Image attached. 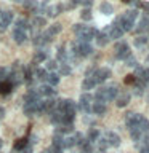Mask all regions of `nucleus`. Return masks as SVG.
<instances>
[{
  "instance_id": "8",
  "label": "nucleus",
  "mask_w": 149,
  "mask_h": 153,
  "mask_svg": "<svg viewBox=\"0 0 149 153\" xmlns=\"http://www.w3.org/2000/svg\"><path fill=\"white\" fill-rule=\"evenodd\" d=\"M108 33H109V38H114V40H117V38H120L123 35V29L120 27V24H119L117 19H115V21L109 26Z\"/></svg>"
},
{
  "instance_id": "13",
  "label": "nucleus",
  "mask_w": 149,
  "mask_h": 153,
  "mask_svg": "<svg viewBox=\"0 0 149 153\" xmlns=\"http://www.w3.org/2000/svg\"><path fill=\"white\" fill-rule=\"evenodd\" d=\"M108 30H109V26L106 27V29H103L101 32H98V35H96V43H98V46H106L109 43V33H108Z\"/></svg>"
},
{
  "instance_id": "52",
  "label": "nucleus",
  "mask_w": 149,
  "mask_h": 153,
  "mask_svg": "<svg viewBox=\"0 0 149 153\" xmlns=\"http://www.w3.org/2000/svg\"><path fill=\"white\" fill-rule=\"evenodd\" d=\"M14 2H23V0H14Z\"/></svg>"
},
{
  "instance_id": "40",
  "label": "nucleus",
  "mask_w": 149,
  "mask_h": 153,
  "mask_svg": "<svg viewBox=\"0 0 149 153\" xmlns=\"http://www.w3.org/2000/svg\"><path fill=\"white\" fill-rule=\"evenodd\" d=\"M125 85H135V81H136V78H135V75L133 74H130V75H127L125 76Z\"/></svg>"
},
{
  "instance_id": "44",
  "label": "nucleus",
  "mask_w": 149,
  "mask_h": 153,
  "mask_svg": "<svg viewBox=\"0 0 149 153\" xmlns=\"http://www.w3.org/2000/svg\"><path fill=\"white\" fill-rule=\"evenodd\" d=\"M141 7H143V10H144V11H146V13L149 14V2H146V3H143Z\"/></svg>"
},
{
  "instance_id": "7",
  "label": "nucleus",
  "mask_w": 149,
  "mask_h": 153,
  "mask_svg": "<svg viewBox=\"0 0 149 153\" xmlns=\"http://www.w3.org/2000/svg\"><path fill=\"white\" fill-rule=\"evenodd\" d=\"M91 100H93V97H91V94H88V93H84V94L80 96V99H79V108L84 113L91 112Z\"/></svg>"
},
{
  "instance_id": "12",
  "label": "nucleus",
  "mask_w": 149,
  "mask_h": 153,
  "mask_svg": "<svg viewBox=\"0 0 149 153\" xmlns=\"http://www.w3.org/2000/svg\"><path fill=\"white\" fill-rule=\"evenodd\" d=\"M62 11H64V5H62V3L50 5V7H47V10H45L47 16H50V18H55V16H58L59 13H62Z\"/></svg>"
},
{
  "instance_id": "18",
  "label": "nucleus",
  "mask_w": 149,
  "mask_h": 153,
  "mask_svg": "<svg viewBox=\"0 0 149 153\" xmlns=\"http://www.w3.org/2000/svg\"><path fill=\"white\" fill-rule=\"evenodd\" d=\"M61 29H62V26H61V24H58V22H56V24H51V26L47 29L45 35H47V37H48V38H50V40H51L53 37H55V35H58V33L61 32Z\"/></svg>"
},
{
  "instance_id": "27",
  "label": "nucleus",
  "mask_w": 149,
  "mask_h": 153,
  "mask_svg": "<svg viewBox=\"0 0 149 153\" xmlns=\"http://www.w3.org/2000/svg\"><path fill=\"white\" fill-rule=\"evenodd\" d=\"M47 53L43 51V50H40V51H37L35 54H34V59H32V62L34 64H43V62L47 61Z\"/></svg>"
},
{
  "instance_id": "35",
  "label": "nucleus",
  "mask_w": 149,
  "mask_h": 153,
  "mask_svg": "<svg viewBox=\"0 0 149 153\" xmlns=\"http://www.w3.org/2000/svg\"><path fill=\"white\" fill-rule=\"evenodd\" d=\"M62 145H64V148H72L75 145V139L74 136H66L64 140H62Z\"/></svg>"
},
{
  "instance_id": "19",
  "label": "nucleus",
  "mask_w": 149,
  "mask_h": 153,
  "mask_svg": "<svg viewBox=\"0 0 149 153\" xmlns=\"http://www.w3.org/2000/svg\"><path fill=\"white\" fill-rule=\"evenodd\" d=\"M32 43L35 46H43V45H47V43H50V38H48L45 33H37V35L32 38Z\"/></svg>"
},
{
  "instance_id": "29",
  "label": "nucleus",
  "mask_w": 149,
  "mask_h": 153,
  "mask_svg": "<svg viewBox=\"0 0 149 153\" xmlns=\"http://www.w3.org/2000/svg\"><path fill=\"white\" fill-rule=\"evenodd\" d=\"M56 59L59 61L61 64H66L67 62V51H66L64 46H59V50H58V53H56Z\"/></svg>"
},
{
  "instance_id": "42",
  "label": "nucleus",
  "mask_w": 149,
  "mask_h": 153,
  "mask_svg": "<svg viewBox=\"0 0 149 153\" xmlns=\"http://www.w3.org/2000/svg\"><path fill=\"white\" fill-rule=\"evenodd\" d=\"M7 75H8V72L5 67H0V81H3V80H7Z\"/></svg>"
},
{
  "instance_id": "15",
  "label": "nucleus",
  "mask_w": 149,
  "mask_h": 153,
  "mask_svg": "<svg viewBox=\"0 0 149 153\" xmlns=\"http://www.w3.org/2000/svg\"><path fill=\"white\" fill-rule=\"evenodd\" d=\"M91 72H93V70H88V72H87V76H85V80L82 81V89H85V91H88V89H93L95 86H96V81L93 80V76H91Z\"/></svg>"
},
{
  "instance_id": "20",
  "label": "nucleus",
  "mask_w": 149,
  "mask_h": 153,
  "mask_svg": "<svg viewBox=\"0 0 149 153\" xmlns=\"http://www.w3.org/2000/svg\"><path fill=\"white\" fill-rule=\"evenodd\" d=\"M59 83V75L56 74V72H50V74L47 75V80H45V85L51 86V88H55V86Z\"/></svg>"
},
{
  "instance_id": "48",
  "label": "nucleus",
  "mask_w": 149,
  "mask_h": 153,
  "mask_svg": "<svg viewBox=\"0 0 149 153\" xmlns=\"http://www.w3.org/2000/svg\"><path fill=\"white\" fill-rule=\"evenodd\" d=\"M122 2H123V3H130L132 0H122Z\"/></svg>"
},
{
  "instance_id": "25",
  "label": "nucleus",
  "mask_w": 149,
  "mask_h": 153,
  "mask_svg": "<svg viewBox=\"0 0 149 153\" xmlns=\"http://www.w3.org/2000/svg\"><path fill=\"white\" fill-rule=\"evenodd\" d=\"M101 137V134H99V131L98 129H95V128H91L90 131H88V134H87V140H88L90 143H95V142H98V139Z\"/></svg>"
},
{
  "instance_id": "34",
  "label": "nucleus",
  "mask_w": 149,
  "mask_h": 153,
  "mask_svg": "<svg viewBox=\"0 0 149 153\" xmlns=\"http://www.w3.org/2000/svg\"><path fill=\"white\" fill-rule=\"evenodd\" d=\"M27 29H31V24H27L26 19H18V21H16V30L27 32Z\"/></svg>"
},
{
  "instance_id": "17",
  "label": "nucleus",
  "mask_w": 149,
  "mask_h": 153,
  "mask_svg": "<svg viewBox=\"0 0 149 153\" xmlns=\"http://www.w3.org/2000/svg\"><path fill=\"white\" fill-rule=\"evenodd\" d=\"M106 110H108V107H106L104 102H98V100H96V102L91 104V112L95 115H104Z\"/></svg>"
},
{
  "instance_id": "43",
  "label": "nucleus",
  "mask_w": 149,
  "mask_h": 153,
  "mask_svg": "<svg viewBox=\"0 0 149 153\" xmlns=\"http://www.w3.org/2000/svg\"><path fill=\"white\" fill-rule=\"evenodd\" d=\"M19 153H32V145H31V143H27V145L24 147Z\"/></svg>"
},
{
  "instance_id": "33",
  "label": "nucleus",
  "mask_w": 149,
  "mask_h": 153,
  "mask_svg": "<svg viewBox=\"0 0 149 153\" xmlns=\"http://www.w3.org/2000/svg\"><path fill=\"white\" fill-rule=\"evenodd\" d=\"M79 147H80V153H93V143H90L87 139L80 143Z\"/></svg>"
},
{
  "instance_id": "14",
  "label": "nucleus",
  "mask_w": 149,
  "mask_h": 153,
  "mask_svg": "<svg viewBox=\"0 0 149 153\" xmlns=\"http://www.w3.org/2000/svg\"><path fill=\"white\" fill-rule=\"evenodd\" d=\"M136 143H138V152L139 153H149V132L144 134Z\"/></svg>"
},
{
  "instance_id": "51",
  "label": "nucleus",
  "mask_w": 149,
  "mask_h": 153,
  "mask_svg": "<svg viewBox=\"0 0 149 153\" xmlns=\"http://www.w3.org/2000/svg\"><path fill=\"white\" fill-rule=\"evenodd\" d=\"M43 153H51V152H50V150H45V152H43Z\"/></svg>"
},
{
  "instance_id": "21",
  "label": "nucleus",
  "mask_w": 149,
  "mask_h": 153,
  "mask_svg": "<svg viewBox=\"0 0 149 153\" xmlns=\"http://www.w3.org/2000/svg\"><path fill=\"white\" fill-rule=\"evenodd\" d=\"M37 91H38V94H40V96H45V97H53V96L56 94V91L53 89L51 86H48V85H42Z\"/></svg>"
},
{
  "instance_id": "28",
  "label": "nucleus",
  "mask_w": 149,
  "mask_h": 153,
  "mask_svg": "<svg viewBox=\"0 0 149 153\" xmlns=\"http://www.w3.org/2000/svg\"><path fill=\"white\" fill-rule=\"evenodd\" d=\"M24 2V8L29 10V11H38V0H23Z\"/></svg>"
},
{
  "instance_id": "47",
  "label": "nucleus",
  "mask_w": 149,
  "mask_h": 153,
  "mask_svg": "<svg viewBox=\"0 0 149 153\" xmlns=\"http://www.w3.org/2000/svg\"><path fill=\"white\" fill-rule=\"evenodd\" d=\"M5 117V108L3 107H0V120H2Z\"/></svg>"
},
{
  "instance_id": "53",
  "label": "nucleus",
  "mask_w": 149,
  "mask_h": 153,
  "mask_svg": "<svg viewBox=\"0 0 149 153\" xmlns=\"http://www.w3.org/2000/svg\"><path fill=\"white\" fill-rule=\"evenodd\" d=\"M146 61H147V64H149V56H147V59H146Z\"/></svg>"
},
{
  "instance_id": "41",
  "label": "nucleus",
  "mask_w": 149,
  "mask_h": 153,
  "mask_svg": "<svg viewBox=\"0 0 149 153\" xmlns=\"http://www.w3.org/2000/svg\"><path fill=\"white\" fill-rule=\"evenodd\" d=\"M125 64L130 65V67H136V61H135V57H133V56H128L127 59H125Z\"/></svg>"
},
{
  "instance_id": "1",
  "label": "nucleus",
  "mask_w": 149,
  "mask_h": 153,
  "mask_svg": "<svg viewBox=\"0 0 149 153\" xmlns=\"http://www.w3.org/2000/svg\"><path fill=\"white\" fill-rule=\"evenodd\" d=\"M119 94L117 86H101V88L95 93V99L98 102H109V100H114Z\"/></svg>"
},
{
  "instance_id": "46",
  "label": "nucleus",
  "mask_w": 149,
  "mask_h": 153,
  "mask_svg": "<svg viewBox=\"0 0 149 153\" xmlns=\"http://www.w3.org/2000/svg\"><path fill=\"white\" fill-rule=\"evenodd\" d=\"M69 2H71L72 5H80L82 2H84V0H69Z\"/></svg>"
},
{
  "instance_id": "6",
  "label": "nucleus",
  "mask_w": 149,
  "mask_h": 153,
  "mask_svg": "<svg viewBox=\"0 0 149 153\" xmlns=\"http://www.w3.org/2000/svg\"><path fill=\"white\" fill-rule=\"evenodd\" d=\"M91 76H93V80L96 81V85L104 83L108 78H111V70L106 69V67H101V69H96V70L91 72Z\"/></svg>"
},
{
  "instance_id": "36",
  "label": "nucleus",
  "mask_w": 149,
  "mask_h": 153,
  "mask_svg": "<svg viewBox=\"0 0 149 153\" xmlns=\"http://www.w3.org/2000/svg\"><path fill=\"white\" fill-rule=\"evenodd\" d=\"M58 67H59V74H61V75H69L71 72H72L71 65L67 64V62H66V64H61V65H58Z\"/></svg>"
},
{
  "instance_id": "10",
  "label": "nucleus",
  "mask_w": 149,
  "mask_h": 153,
  "mask_svg": "<svg viewBox=\"0 0 149 153\" xmlns=\"http://www.w3.org/2000/svg\"><path fill=\"white\" fill-rule=\"evenodd\" d=\"M13 21V13L11 11H0V29H7Z\"/></svg>"
},
{
  "instance_id": "23",
  "label": "nucleus",
  "mask_w": 149,
  "mask_h": 153,
  "mask_svg": "<svg viewBox=\"0 0 149 153\" xmlns=\"http://www.w3.org/2000/svg\"><path fill=\"white\" fill-rule=\"evenodd\" d=\"M13 88H14V86L10 83L8 80L0 81V94H2V96H8V94L13 91Z\"/></svg>"
},
{
  "instance_id": "31",
  "label": "nucleus",
  "mask_w": 149,
  "mask_h": 153,
  "mask_svg": "<svg viewBox=\"0 0 149 153\" xmlns=\"http://www.w3.org/2000/svg\"><path fill=\"white\" fill-rule=\"evenodd\" d=\"M74 131V124H61V126H56V132L58 134H69Z\"/></svg>"
},
{
  "instance_id": "50",
  "label": "nucleus",
  "mask_w": 149,
  "mask_h": 153,
  "mask_svg": "<svg viewBox=\"0 0 149 153\" xmlns=\"http://www.w3.org/2000/svg\"><path fill=\"white\" fill-rule=\"evenodd\" d=\"M98 153H106L104 150H98Z\"/></svg>"
},
{
  "instance_id": "4",
  "label": "nucleus",
  "mask_w": 149,
  "mask_h": 153,
  "mask_svg": "<svg viewBox=\"0 0 149 153\" xmlns=\"http://www.w3.org/2000/svg\"><path fill=\"white\" fill-rule=\"evenodd\" d=\"M23 110H24V115H27V117H32V115H35V113H42V99L24 102Z\"/></svg>"
},
{
  "instance_id": "2",
  "label": "nucleus",
  "mask_w": 149,
  "mask_h": 153,
  "mask_svg": "<svg viewBox=\"0 0 149 153\" xmlns=\"http://www.w3.org/2000/svg\"><path fill=\"white\" fill-rule=\"evenodd\" d=\"M74 32H75V35L79 37V40L87 42V43H90L93 38H96V35H98V30H96L95 27L82 26V24H75V26H74Z\"/></svg>"
},
{
  "instance_id": "45",
  "label": "nucleus",
  "mask_w": 149,
  "mask_h": 153,
  "mask_svg": "<svg viewBox=\"0 0 149 153\" xmlns=\"http://www.w3.org/2000/svg\"><path fill=\"white\" fill-rule=\"evenodd\" d=\"M91 3H93V0H84V2H82V5H85V7H90Z\"/></svg>"
},
{
  "instance_id": "5",
  "label": "nucleus",
  "mask_w": 149,
  "mask_h": 153,
  "mask_svg": "<svg viewBox=\"0 0 149 153\" xmlns=\"http://www.w3.org/2000/svg\"><path fill=\"white\" fill-rule=\"evenodd\" d=\"M114 54H115V59L125 61L128 56H132V53H130V46H128L125 42L117 43V45H115V48H114Z\"/></svg>"
},
{
  "instance_id": "32",
  "label": "nucleus",
  "mask_w": 149,
  "mask_h": 153,
  "mask_svg": "<svg viewBox=\"0 0 149 153\" xmlns=\"http://www.w3.org/2000/svg\"><path fill=\"white\" fill-rule=\"evenodd\" d=\"M99 11L103 13V14H112L114 13V7L109 2H103V3L99 5Z\"/></svg>"
},
{
  "instance_id": "24",
  "label": "nucleus",
  "mask_w": 149,
  "mask_h": 153,
  "mask_svg": "<svg viewBox=\"0 0 149 153\" xmlns=\"http://www.w3.org/2000/svg\"><path fill=\"white\" fill-rule=\"evenodd\" d=\"M13 38H14V42H16L18 45H23V43L27 40V32H24V30H16V29H14Z\"/></svg>"
},
{
  "instance_id": "26",
  "label": "nucleus",
  "mask_w": 149,
  "mask_h": 153,
  "mask_svg": "<svg viewBox=\"0 0 149 153\" xmlns=\"http://www.w3.org/2000/svg\"><path fill=\"white\" fill-rule=\"evenodd\" d=\"M27 143H29V142H27V137H21V139H18V140L14 142V145H13V153H19L24 147L27 145Z\"/></svg>"
},
{
  "instance_id": "22",
  "label": "nucleus",
  "mask_w": 149,
  "mask_h": 153,
  "mask_svg": "<svg viewBox=\"0 0 149 153\" xmlns=\"http://www.w3.org/2000/svg\"><path fill=\"white\" fill-rule=\"evenodd\" d=\"M138 117H139V115H138V113H133V112H128L127 115H125V124H127V128H128V129H130V128H133L135 124H136Z\"/></svg>"
},
{
  "instance_id": "30",
  "label": "nucleus",
  "mask_w": 149,
  "mask_h": 153,
  "mask_svg": "<svg viewBox=\"0 0 149 153\" xmlns=\"http://www.w3.org/2000/svg\"><path fill=\"white\" fill-rule=\"evenodd\" d=\"M43 26H47V19L43 16H35L32 19V27L35 29H43Z\"/></svg>"
},
{
  "instance_id": "9",
  "label": "nucleus",
  "mask_w": 149,
  "mask_h": 153,
  "mask_svg": "<svg viewBox=\"0 0 149 153\" xmlns=\"http://www.w3.org/2000/svg\"><path fill=\"white\" fill-rule=\"evenodd\" d=\"M133 75H135V78H136V81L143 83L144 86L149 83V69H144V67L136 65V74H133Z\"/></svg>"
},
{
  "instance_id": "3",
  "label": "nucleus",
  "mask_w": 149,
  "mask_h": 153,
  "mask_svg": "<svg viewBox=\"0 0 149 153\" xmlns=\"http://www.w3.org/2000/svg\"><path fill=\"white\" fill-rule=\"evenodd\" d=\"M136 19H138V11H136V10H130V11L123 13L120 18H117V21L120 24V27L123 29V32H128V30H132V29H133Z\"/></svg>"
},
{
  "instance_id": "38",
  "label": "nucleus",
  "mask_w": 149,
  "mask_h": 153,
  "mask_svg": "<svg viewBox=\"0 0 149 153\" xmlns=\"http://www.w3.org/2000/svg\"><path fill=\"white\" fill-rule=\"evenodd\" d=\"M146 43H147V37L146 35H141V37L135 38V45L136 46H143V45H146Z\"/></svg>"
},
{
  "instance_id": "49",
  "label": "nucleus",
  "mask_w": 149,
  "mask_h": 153,
  "mask_svg": "<svg viewBox=\"0 0 149 153\" xmlns=\"http://www.w3.org/2000/svg\"><path fill=\"white\" fill-rule=\"evenodd\" d=\"M2 145H3V140H2V139H0V148H2Z\"/></svg>"
},
{
  "instance_id": "39",
  "label": "nucleus",
  "mask_w": 149,
  "mask_h": 153,
  "mask_svg": "<svg viewBox=\"0 0 149 153\" xmlns=\"http://www.w3.org/2000/svg\"><path fill=\"white\" fill-rule=\"evenodd\" d=\"M47 69L51 70V72H55V70L58 69V62H56V61H48V62H47Z\"/></svg>"
},
{
  "instance_id": "16",
  "label": "nucleus",
  "mask_w": 149,
  "mask_h": 153,
  "mask_svg": "<svg viewBox=\"0 0 149 153\" xmlns=\"http://www.w3.org/2000/svg\"><path fill=\"white\" fill-rule=\"evenodd\" d=\"M114 100H115V105H117V107H125V105L130 102V94L128 93H119L117 97Z\"/></svg>"
},
{
  "instance_id": "11",
  "label": "nucleus",
  "mask_w": 149,
  "mask_h": 153,
  "mask_svg": "<svg viewBox=\"0 0 149 153\" xmlns=\"http://www.w3.org/2000/svg\"><path fill=\"white\" fill-rule=\"evenodd\" d=\"M103 137L106 139V142H108V147H119L120 145V137L115 132H112V131L106 132Z\"/></svg>"
},
{
  "instance_id": "37",
  "label": "nucleus",
  "mask_w": 149,
  "mask_h": 153,
  "mask_svg": "<svg viewBox=\"0 0 149 153\" xmlns=\"http://www.w3.org/2000/svg\"><path fill=\"white\" fill-rule=\"evenodd\" d=\"M80 18L84 19V21H90V19H91V10H90V8H85V10H82V13H80Z\"/></svg>"
}]
</instances>
